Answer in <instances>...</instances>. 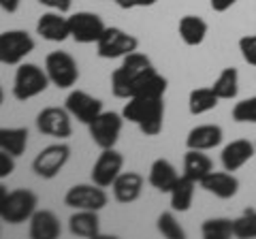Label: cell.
Returning <instances> with one entry per match:
<instances>
[{"mask_svg": "<svg viewBox=\"0 0 256 239\" xmlns=\"http://www.w3.org/2000/svg\"><path fill=\"white\" fill-rule=\"evenodd\" d=\"M156 73V66L152 64L150 56L141 52H132L122 58V64L111 73V92L116 98L128 100L134 96V92L139 90V86L146 79Z\"/></svg>", "mask_w": 256, "mask_h": 239, "instance_id": "1", "label": "cell"}, {"mask_svg": "<svg viewBox=\"0 0 256 239\" xmlns=\"http://www.w3.org/2000/svg\"><path fill=\"white\" fill-rule=\"evenodd\" d=\"M122 116L132 122L146 137H158L164 126V96L141 94L126 100Z\"/></svg>", "mask_w": 256, "mask_h": 239, "instance_id": "2", "label": "cell"}, {"mask_svg": "<svg viewBox=\"0 0 256 239\" xmlns=\"http://www.w3.org/2000/svg\"><path fill=\"white\" fill-rule=\"evenodd\" d=\"M50 86L52 82L45 73V66L41 68L34 62H22V64H18V70H15L11 92L15 100L26 102L30 98L38 96V94H43Z\"/></svg>", "mask_w": 256, "mask_h": 239, "instance_id": "3", "label": "cell"}, {"mask_svg": "<svg viewBox=\"0 0 256 239\" xmlns=\"http://www.w3.org/2000/svg\"><path fill=\"white\" fill-rule=\"evenodd\" d=\"M45 73L58 90H70L79 82V64L68 52H50L45 56Z\"/></svg>", "mask_w": 256, "mask_h": 239, "instance_id": "4", "label": "cell"}, {"mask_svg": "<svg viewBox=\"0 0 256 239\" xmlns=\"http://www.w3.org/2000/svg\"><path fill=\"white\" fill-rule=\"evenodd\" d=\"M34 38L26 30H4L0 32V64L18 66L34 52Z\"/></svg>", "mask_w": 256, "mask_h": 239, "instance_id": "5", "label": "cell"}, {"mask_svg": "<svg viewBox=\"0 0 256 239\" xmlns=\"http://www.w3.org/2000/svg\"><path fill=\"white\" fill-rule=\"evenodd\" d=\"M139 50V38L134 34H128L126 30L118 28V26H107L102 36L96 43V54L102 60H116V58H124V56L132 54Z\"/></svg>", "mask_w": 256, "mask_h": 239, "instance_id": "6", "label": "cell"}, {"mask_svg": "<svg viewBox=\"0 0 256 239\" xmlns=\"http://www.w3.org/2000/svg\"><path fill=\"white\" fill-rule=\"evenodd\" d=\"M68 158H70V148L66 143L64 141L52 143V146L43 148L41 152L34 156V160H32V171H34V175L41 180H54V178H58L60 171L66 166Z\"/></svg>", "mask_w": 256, "mask_h": 239, "instance_id": "7", "label": "cell"}, {"mask_svg": "<svg viewBox=\"0 0 256 239\" xmlns=\"http://www.w3.org/2000/svg\"><path fill=\"white\" fill-rule=\"evenodd\" d=\"M124 122H126L124 116L118 114V111H102L92 124H88L92 143L100 150L116 148V143L120 141V134H122Z\"/></svg>", "mask_w": 256, "mask_h": 239, "instance_id": "8", "label": "cell"}, {"mask_svg": "<svg viewBox=\"0 0 256 239\" xmlns=\"http://www.w3.org/2000/svg\"><path fill=\"white\" fill-rule=\"evenodd\" d=\"M38 210V196L30 188H15L9 192L6 207L2 212L0 220L6 224H22L32 218V214Z\"/></svg>", "mask_w": 256, "mask_h": 239, "instance_id": "9", "label": "cell"}, {"mask_svg": "<svg viewBox=\"0 0 256 239\" xmlns=\"http://www.w3.org/2000/svg\"><path fill=\"white\" fill-rule=\"evenodd\" d=\"M68 28H70V38L79 45H90L98 43V38L105 32V22L98 13L92 11H77L68 15Z\"/></svg>", "mask_w": 256, "mask_h": 239, "instance_id": "10", "label": "cell"}, {"mask_svg": "<svg viewBox=\"0 0 256 239\" xmlns=\"http://www.w3.org/2000/svg\"><path fill=\"white\" fill-rule=\"evenodd\" d=\"M36 130L45 137L64 141L73 134V116L66 107H45L36 116Z\"/></svg>", "mask_w": 256, "mask_h": 239, "instance_id": "11", "label": "cell"}, {"mask_svg": "<svg viewBox=\"0 0 256 239\" xmlns=\"http://www.w3.org/2000/svg\"><path fill=\"white\" fill-rule=\"evenodd\" d=\"M109 203V194L105 188L92 184H75L66 190L64 194V205L70 210H92V212H100L102 207H107Z\"/></svg>", "mask_w": 256, "mask_h": 239, "instance_id": "12", "label": "cell"}, {"mask_svg": "<svg viewBox=\"0 0 256 239\" xmlns=\"http://www.w3.org/2000/svg\"><path fill=\"white\" fill-rule=\"evenodd\" d=\"M124 171V156L122 152H118L116 148H109V150H100L98 158L92 166V173L90 178L96 186L100 188H111V184L116 182V178Z\"/></svg>", "mask_w": 256, "mask_h": 239, "instance_id": "13", "label": "cell"}, {"mask_svg": "<svg viewBox=\"0 0 256 239\" xmlns=\"http://www.w3.org/2000/svg\"><path fill=\"white\" fill-rule=\"evenodd\" d=\"M64 107H66V111L73 116V120H77V122H82L86 126L92 124L94 120L105 111L100 98H96L84 90H70L66 100H64Z\"/></svg>", "mask_w": 256, "mask_h": 239, "instance_id": "14", "label": "cell"}, {"mask_svg": "<svg viewBox=\"0 0 256 239\" xmlns=\"http://www.w3.org/2000/svg\"><path fill=\"white\" fill-rule=\"evenodd\" d=\"M36 34L50 43H64L66 38H70L68 15L50 9L36 20Z\"/></svg>", "mask_w": 256, "mask_h": 239, "instance_id": "15", "label": "cell"}, {"mask_svg": "<svg viewBox=\"0 0 256 239\" xmlns=\"http://www.w3.org/2000/svg\"><path fill=\"white\" fill-rule=\"evenodd\" d=\"M198 186H201L205 192L214 194L216 198H222V201H228V198L237 196V192H239L237 175L226 171V169L224 171H210L201 182H198Z\"/></svg>", "mask_w": 256, "mask_h": 239, "instance_id": "16", "label": "cell"}, {"mask_svg": "<svg viewBox=\"0 0 256 239\" xmlns=\"http://www.w3.org/2000/svg\"><path fill=\"white\" fill-rule=\"evenodd\" d=\"M143 186H146V178L141 173L122 171L111 184V192H114V198L120 205H130L141 196Z\"/></svg>", "mask_w": 256, "mask_h": 239, "instance_id": "17", "label": "cell"}, {"mask_svg": "<svg viewBox=\"0 0 256 239\" xmlns=\"http://www.w3.org/2000/svg\"><path fill=\"white\" fill-rule=\"evenodd\" d=\"M256 154V146L252 141L248 139H235L226 143V146L222 148V154H220V162L226 171L235 173L239 171L244 164H248L252 160V156Z\"/></svg>", "mask_w": 256, "mask_h": 239, "instance_id": "18", "label": "cell"}, {"mask_svg": "<svg viewBox=\"0 0 256 239\" xmlns=\"http://www.w3.org/2000/svg\"><path fill=\"white\" fill-rule=\"evenodd\" d=\"M178 180H180V171L175 169V164L171 160H166V158H156V160L150 164L148 182L158 192L169 194Z\"/></svg>", "mask_w": 256, "mask_h": 239, "instance_id": "19", "label": "cell"}, {"mask_svg": "<svg viewBox=\"0 0 256 239\" xmlns=\"http://www.w3.org/2000/svg\"><path fill=\"white\" fill-rule=\"evenodd\" d=\"M222 139H224L222 126H218V124H198L186 134V148L207 152V150L218 148L222 143Z\"/></svg>", "mask_w": 256, "mask_h": 239, "instance_id": "20", "label": "cell"}, {"mask_svg": "<svg viewBox=\"0 0 256 239\" xmlns=\"http://www.w3.org/2000/svg\"><path fill=\"white\" fill-rule=\"evenodd\" d=\"M28 222H30L28 228L30 239H56L62 233L60 218L52 210H36Z\"/></svg>", "mask_w": 256, "mask_h": 239, "instance_id": "21", "label": "cell"}, {"mask_svg": "<svg viewBox=\"0 0 256 239\" xmlns=\"http://www.w3.org/2000/svg\"><path fill=\"white\" fill-rule=\"evenodd\" d=\"M68 230L75 237L96 239L100 237V218L98 212L92 210H75V214L68 218Z\"/></svg>", "mask_w": 256, "mask_h": 239, "instance_id": "22", "label": "cell"}, {"mask_svg": "<svg viewBox=\"0 0 256 239\" xmlns=\"http://www.w3.org/2000/svg\"><path fill=\"white\" fill-rule=\"evenodd\" d=\"M178 32H180V38L184 41V45L198 47V45H203V41L207 38L210 24L203 18H198V15H184L178 24Z\"/></svg>", "mask_w": 256, "mask_h": 239, "instance_id": "23", "label": "cell"}, {"mask_svg": "<svg viewBox=\"0 0 256 239\" xmlns=\"http://www.w3.org/2000/svg\"><path fill=\"white\" fill-rule=\"evenodd\" d=\"M28 137L26 126H0V150L20 158L28 148Z\"/></svg>", "mask_w": 256, "mask_h": 239, "instance_id": "24", "label": "cell"}, {"mask_svg": "<svg viewBox=\"0 0 256 239\" xmlns=\"http://www.w3.org/2000/svg\"><path fill=\"white\" fill-rule=\"evenodd\" d=\"M194 192H196V182L186 178V175H180V180L175 182V186L171 188L169 198H171V210L173 212H188L194 201Z\"/></svg>", "mask_w": 256, "mask_h": 239, "instance_id": "25", "label": "cell"}, {"mask_svg": "<svg viewBox=\"0 0 256 239\" xmlns=\"http://www.w3.org/2000/svg\"><path fill=\"white\" fill-rule=\"evenodd\" d=\"M210 171H214V160L205 152H201V150H188L184 154V175L186 178L194 180L198 184Z\"/></svg>", "mask_w": 256, "mask_h": 239, "instance_id": "26", "label": "cell"}, {"mask_svg": "<svg viewBox=\"0 0 256 239\" xmlns=\"http://www.w3.org/2000/svg\"><path fill=\"white\" fill-rule=\"evenodd\" d=\"M212 90L218 94L220 100H235L239 94V70L235 66L222 68L218 77L214 79Z\"/></svg>", "mask_w": 256, "mask_h": 239, "instance_id": "27", "label": "cell"}, {"mask_svg": "<svg viewBox=\"0 0 256 239\" xmlns=\"http://www.w3.org/2000/svg\"><path fill=\"white\" fill-rule=\"evenodd\" d=\"M218 94H216L210 88H194V90H190L188 94V111L190 116H203V114H210L218 107Z\"/></svg>", "mask_w": 256, "mask_h": 239, "instance_id": "28", "label": "cell"}, {"mask_svg": "<svg viewBox=\"0 0 256 239\" xmlns=\"http://www.w3.org/2000/svg\"><path fill=\"white\" fill-rule=\"evenodd\" d=\"M203 239H228L233 237V220L230 218H207L201 224Z\"/></svg>", "mask_w": 256, "mask_h": 239, "instance_id": "29", "label": "cell"}, {"mask_svg": "<svg viewBox=\"0 0 256 239\" xmlns=\"http://www.w3.org/2000/svg\"><path fill=\"white\" fill-rule=\"evenodd\" d=\"M233 237L256 239V210L254 207H248L242 216L233 220Z\"/></svg>", "mask_w": 256, "mask_h": 239, "instance_id": "30", "label": "cell"}, {"mask_svg": "<svg viewBox=\"0 0 256 239\" xmlns=\"http://www.w3.org/2000/svg\"><path fill=\"white\" fill-rule=\"evenodd\" d=\"M156 228H158V233L166 239H186V230L182 228L173 210L160 214L158 220H156Z\"/></svg>", "mask_w": 256, "mask_h": 239, "instance_id": "31", "label": "cell"}, {"mask_svg": "<svg viewBox=\"0 0 256 239\" xmlns=\"http://www.w3.org/2000/svg\"><path fill=\"white\" fill-rule=\"evenodd\" d=\"M230 116H233V120L239 124H256V96L235 102Z\"/></svg>", "mask_w": 256, "mask_h": 239, "instance_id": "32", "label": "cell"}, {"mask_svg": "<svg viewBox=\"0 0 256 239\" xmlns=\"http://www.w3.org/2000/svg\"><path fill=\"white\" fill-rule=\"evenodd\" d=\"M239 52H242V58L248 64L256 66V34H246L239 38Z\"/></svg>", "mask_w": 256, "mask_h": 239, "instance_id": "33", "label": "cell"}, {"mask_svg": "<svg viewBox=\"0 0 256 239\" xmlns=\"http://www.w3.org/2000/svg\"><path fill=\"white\" fill-rule=\"evenodd\" d=\"M15 171V156H11L9 152H2L0 150V180L9 178Z\"/></svg>", "mask_w": 256, "mask_h": 239, "instance_id": "34", "label": "cell"}, {"mask_svg": "<svg viewBox=\"0 0 256 239\" xmlns=\"http://www.w3.org/2000/svg\"><path fill=\"white\" fill-rule=\"evenodd\" d=\"M158 0H116V4L124 11L130 9H146V6H154Z\"/></svg>", "mask_w": 256, "mask_h": 239, "instance_id": "35", "label": "cell"}, {"mask_svg": "<svg viewBox=\"0 0 256 239\" xmlns=\"http://www.w3.org/2000/svg\"><path fill=\"white\" fill-rule=\"evenodd\" d=\"M43 6L52 11H60V13H68L70 11V4H73V0H38Z\"/></svg>", "mask_w": 256, "mask_h": 239, "instance_id": "36", "label": "cell"}, {"mask_svg": "<svg viewBox=\"0 0 256 239\" xmlns=\"http://www.w3.org/2000/svg\"><path fill=\"white\" fill-rule=\"evenodd\" d=\"M235 4H237V0H210L212 11H216V13H226L230 6H235Z\"/></svg>", "mask_w": 256, "mask_h": 239, "instance_id": "37", "label": "cell"}, {"mask_svg": "<svg viewBox=\"0 0 256 239\" xmlns=\"http://www.w3.org/2000/svg\"><path fill=\"white\" fill-rule=\"evenodd\" d=\"M22 0H0V9H2L4 13H15L20 9Z\"/></svg>", "mask_w": 256, "mask_h": 239, "instance_id": "38", "label": "cell"}, {"mask_svg": "<svg viewBox=\"0 0 256 239\" xmlns=\"http://www.w3.org/2000/svg\"><path fill=\"white\" fill-rule=\"evenodd\" d=\"M9 192H11L9 188H6L4 184H0V216H2V212H4V207H6V198H9Z\"/></svg>", "mask_w": 256, "mask_h": 239, "instance_id": "39", "label": "cell"}, {"mask_svg": "<svg viewBox=\"0 0 256 239\" xmlns=\"http://www.w3.org/2000/svg\"><path fill=\"white\" fill-rule=\"evenodd\" d=\"M2 102H4V90H2V86H0V107H2Z\"/></svg>", "mask_w": 256, "mask_h": 239, "instance_id": "40", "label": "cell"}, {"mask_svg": "<svg viewBox=\"0 0 256 239\" xmlns=\"http://www.w3.org/2000/svg\"><path fill=\"white\" fill-rule=\"evenodd\" d=\"M114 2H116V0H114Z\"/></svg>", "mask_w": 256, "mask_h": 239, "instance_id": "41", "label": "cell"}, {"mask_svg": "<svg viewBox=\"0 0 256 239\" xmlns=\"http://www.w3.org/2000/svg\"><path fill=\"white\" fill-rule=\"evenodd\" d=\"M254 146H256V143H254Z\"/></svg>", "mask_w": 256, "mask_h": 239, "instance_id": "42", "label": "cell"}]
</instances>
